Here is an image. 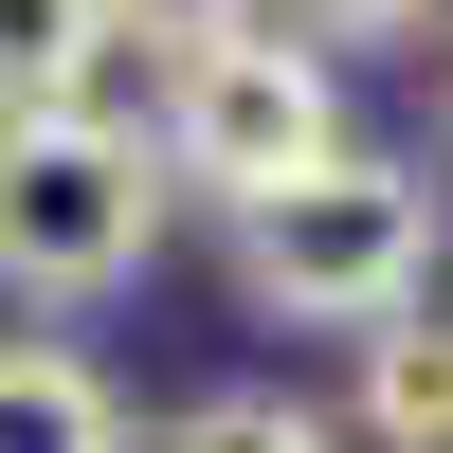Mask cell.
I'll return each instance as SVG.
<instances>
[{"mask_svg": "<svg viewBox=\"0 0 453 453\" xmlns=\"http://www.w3.org/2000/svg\"><path fill=\"white\" fill-rule=\"evenodd\" d=\"M164 254V145L73 109H0V290L19 309H109Z\"/></svg>", "mask_w": 453, "mask_h": 453, "instance_id": "1", "label": "cell"}, {"mask_svg": "<svg viewBox=\"0 0 453 453\" xmlns=\"http://www.w3.org/2000/svg\"><path fill=\"white\" fill-rule=\"evenodd\" d=\"M236 290L273 326H381L399 290H435V181L381 145H326L273 200H236Z\"/></svg>", "mask_w": 453, "mask_h": 453, "instance_id": "2", "label": "cell"}, {"mask_svg": "<svg viewBox=\"0 0 453 453\" xmlns=\"http://www.w3.org/2000/svg\"><path fill=\"white\" fill-rule=\"evenodd\" d=\"M164 200H273L290 164H326L345 145V73H326V36H273V19H236V36H200V55H164Z\"/></svg>", "mask_w": 453, "mask_h": 453, "instance_id": "3", "label": "cell"}, {"mask_svg": "<svg viewBox=\"0 0 453 453\" xmlns=\"http://www.w3.org/2000/svg\"><path fill=\"white\" fill-rule=\"evenodd\" d=\"M0 453H127L109 363H91V345H55V326H0Z\"/></svg>", "mask_w": 453, "mask_h": 453, "instance_id": "4", "label": "cell"}, {"mask_svg": "<svg viewBox=\"0 0 453 453\" xmlns=\"http://www.w3.org/2000/svg\"><path fill=\"white\" fill-rule=\"evenodd\" d=\"M363 345V435L381 453H453V309L435 290H399L381 326H345Z\"/></svg>", "mask_w": 453, "mask_h": 453, "instance_id": "5", "label": "cell"}, {"mask_svg": "<svg viewBox=\"0 0 453 453\" xmlns=\"http://www.w3.org/2000/svg\"><path fill=\"white\" fill-rule=\"evenodd\" d=\"M109 55H127L109 0H0V109H73Z\"/></svg>", "mask_w": 453, "mask_h": 453, "instance_id": "6", "label": "cell"}, {"mask_svg": "<svg viewBox=\"0 0 453 453\" xmlns=\"http://www.w3.org/2000/svg\"><path fill=\"white\" fill-rule=\"evenodd\" d=\"M145 453H345V418H309L290 381H218V399H181Z\"/></svg>", "mask_w": 453, "mask_h": 453, "instance_id": "7", "label": "cell"}, {"mask_svg": "<svg viewBox=\"0 0 453 453\" xmlns=\"http://www.w3.org/2000/svg\"><path fill=\"white\" fill-rule=\"evenodd\" d=\"M273 19V0H109V36H145V55H200V36Z\"/></svg>", "mask_w": 453, "mask_h": 453, "instance_id": "8", "label": "cell"}, {"mask_svg": "<svg viewBox=\"0 0 453 453\" xmlns=\"http://www.w3.org/2000/svg\"><path fill=\"white\" fill-rule=\"evenodd\" d=\"M290 19H309V36H418L435 0H290Z\"/></svg>", "mask_w": 453, "mask_h": 453, "instance_id": "9", "label": "cell"}, {"mask_svg": "<svg viewBox=\"0 0 453 453\" xmlns=\"http://www.w3.org/2000/svg\"><path fill=\"white\" fill-rule=\"evenodd\" d=\"M435 145H453V73H435Z\"/></svg>", "mask_w": 453, "mask_h": 453, "instance_id": "10", "label": "cell"}]
</instances>
